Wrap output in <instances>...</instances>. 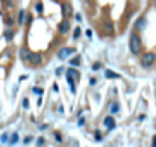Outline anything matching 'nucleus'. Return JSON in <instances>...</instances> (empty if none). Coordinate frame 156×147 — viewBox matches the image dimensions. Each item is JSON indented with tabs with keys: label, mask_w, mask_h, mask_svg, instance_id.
Instances as JSON below:
<instances>
[{
	"label": "nucleus",
	"mask_w": 156,
	"mask_h": 147,
	"mask_svg": "<svg viewBox=\"0 0 156 147\" xmlns=\"http://www.w3.org/2000/svg\"><path fill=\"white\" fill-rule=\"evenodd\" d=\"M129 50H131V53L135 56H138L143 52V40L136 30H133L131 33V37H129Z\"/></svg>",
	"instance_id": "1"
},
{
	"label": "nucleus",
	"mask_w": 156,
	"mask_h": 147,
	"mask_svg": "<svg viewBox=\"0 0 156 147\" xmlns=\"http://www.w3.org/2000/svg\"><path fill=\"white\" fill-rule=\"evenodd\" d=\"M155 61H156V53H153V52H145L141 58V65L144 68H150L155 64Z\"/></svg>",
	"instance_id": "2"
},
{
	"label": "nucleus",
	"mask_w": 156,
	"mask_h": 147,
	"mask_svg": "<svg viewBox=\"0 0 156 147\" xmlns=\"http://www.w3.org/2000/svg\"><path fill=\"white\" fill-rule=\"evenodd\" d=\"M103 33L108 37H112L115 33V29H114V24H112V21L109 18H106L105 21H103Z\"/></svg>",
	"instance_id": "3"
},
{
	"label": "nucleus",
	"mask_w": 156,
	"mask_h": 147,
	"mask_svg": "<svg viewBox=\"0 0 156 147\" xmlns=\"http://www.w3.org/2000/svg\"><path fill=\"white\" fill-rule=\"evenodd\" d=\"M58 30H59L61 35H67V33L70 32V21H68V18H64L58 24Z\"/></svg>",
	"instance_id": "4"
},
{
	"label": "nucleus",
	"mask_w": 156,
	"mask_h": 147,
	"mask_svg": "<svg viewBox=\"0 0 156 147\" xmlns=\"http://www.w3.org/2000/svg\"><path fill=\"white\" fill-rule=\"evenodd\" d=\"M74 49L73 47H65V49H61L59 52H58V58L59 59H62V61H64V59H67L68 56H70L71 53H74Z\"/></svg>",
	"instance_id": "5"
},
{
	"label": "nucleus",
	"mask_w": 156,
	"mask_h": 147,
	"mask_svg": "<svg viewBox=\"0 0 156 147\" xmlns=\"http://www.w3.org/2000/svg\"><path fill=\"white\" fill-rule=\"evenodd\" d=\"M42 61V58L40 53H33V52H30V56H29V62L33 65V67H38Z\"/></svg>",
	"instance_id": "6"
},
{
	"label": "nucleus",
	"mask_w": 156,
	"mask_h": 147,
	"mask_svg": "<svg viewBox=\"0 0 156 147\" xmlns=\"http://www.w3.org/2000/svg\"><path fill=\"white\" fill-rule=\"evenodd\" d=\"M71 14H73V6H71V3L65 2V3L62 5V15H64V18H70Z\"/></svg>",
	"instance_id": "7"
},
{
	"label": "nucleus",
	"mask_w": 156,
	"mask_h": 147,
	"mask_svg": "<svg viewBox=\"0 0 156 147\" xmlns=\"http://www.w3.org/2000/svg\"><path fill=\"white\" fill-rule=\"evenodd\" d=\"M67 77H70V79H73L74 82L80 79V73L76 70V68H68L67 70Z\"/></svg>",
	"instance_id": "8"
},
{
	"label": "nucleus",
	"mask_w": 156,
	"mask_h": 147,
	"mask_svg": "<svg viewBox=\"0 0 156 147\" xmlns=\"http://www.w3.org/2000/svg\"><path fill=\"white\" fill-rule=\"evenodd\" d=\"M29 56H30V50L28 47H21L20 50V58L23 59V61H29Z\"/></svg>",
	"instance_id": "9"
},
{
	"label": "nucleus",
	"mask_w": 156,
	"mask_h": 147,
	"mask_svg": "<svg viewBox=\"0 0 156 147\" xmlns=\"http://www.w3.org/2000/svg\"><path fill=\"white\" fill-rule=\"evenodd\" d=\"M145 28V17H141V18H138V21L135 23V30H141Z\"/></svg>",
	"instance_id": "10"
},
{
	"label": "nucleus",
	"mask_w": 156,
	"mask_h": 147,
	"mask_svg": "<svg viewBox=\"0 0 156 147\" xmlns=\"http://www.w3.org/2000/svg\"><path fill=\"white\" fill-rule=\"evenodd\" d=\"M105 126L112 131V129L115 127V120H114V117H111V115H109V117H106V118H105Z\"/></svg>",
	"instance_id": "11"
},
{
	"label": "nucleus",
	"mask_w": 156,
	"mask_h": 147,
	"mask_svg": "<svg viewBox=\"0 0 156 147\" xmlns=\"http://www.w3.org/2000/svg\"><path fill=\"white\" fill-rule=\"evenodd\" d=\"M105 76H106V79H120V77H121L118 73H114V71H111V70H106Z\"/></svg>",
	"instance_id": "12"
},
{
	"label": "nucleus",
	"mask_w": 156,
	"mask_h": 147,
	"mask_svg": "<svg viewBox=\"0 0 156 147\" xmlns=\"http://www.w3.org/2000/svg\"><path fill=\"white\" fill-rule=\"evenodd\" d=\"M17 21H18L20 26L24 24V21H26V12H24V11H20V14H18V20H17Z\"/></svg>",
	"instance_id": "13"
},
{
	"label": "nucleus",
	"mask_w": 156,
	"mask_h": 147,
	"mask_svg": "<svg viewBox=\"0 0 156 147\" xmlns=\"http://www.w3.org/2000/svg\"><path fill=\"white\" fill-rule=\"evenodd\" d=\"M5 38H6L8 41H11V40L14 38V30H12V29H8V30L5 32Z\"/></svg>",
	"instance_id": "14"
},
{
	"label": "nucleus",
	"mask_w": 156,
	"mask_h": 147,
	"mask_svg": "<svg viewBox=\"0 0 156 147\" xmlns=\"http://www.w3.org/2000/svg\"><path fill=\"white\" fill-rule=\"evenodd\" d=\"M120 111V105L117 102H114L112 103V106H111V114H115V112H118Z\"/></svg>",
	"instance_id": "15"
},
{
	"label": "nucleus",
	"mask_w": 156,
	"mask_h": 147,
	"mask_svg": "<svg viewBox=\"0 0 156 147\" xmlns=\"http://www.w3.org/2000/svg\"><path fill=\"white\" fill-rule=\"evenodd\" d=\"M79 64H80V58H79V56H76V58L70 59V65H74V67H77Z\"/></svg>",
	"instance_id": "16"
},
{
	"label": "nucleus",
	"mask_w": 156,
	"mask_h": 147,
	"mask_svg": "<svg viewBox=\"0 0 156 147\" xmlns=\"http://www.w3.org/2000/svg\"><path fill=\"white\" fill-rule=\"evenodd\" d=\"M17 141H18V134H12L11 135V144H17Z\"/></svg>",
	"instance_id": "17"
},
{
	"label": "nucleus",
	"mask_w": 156,
	"mask_h": 147,
	"mask_svg": "<svg viewBox=\"0 0 156 147\" xmlns=\"http://www.w3.org/2000/svg\"><path fill=\"white\" fill-rule=\"evenodd\" d=\"M80 32H82V29H80V28H76V29H74V33H73L74 40H77V38L80 37Z\"/></svg>",
	"instance_id": "18"
},
{
	"label": "nucleus",
	"mask_w": 156,
	"mask_h": 147,
	"mask_svg": "<svg viewBox=\"0 0 156 147\" xmlns=\"http://www.w3.org/2000/svg\"><path fill=\"white\" fill-rule=\"evenodd\" d=\"M35 9H37V12H38V14H41V12H42V9H44V8H42V3H41V2H38V3H37Z\"/></svg>",
	"instance_id": "19"
},
{
	"label": "nucleus",
	"mask_w": 156,
	"mask_h": 147,
	"mask_svg": "<svg viewBox=\"0 0 156 147\" xmlns=\"http://www.w3.org/2000/svg\"><path fill=\"white\" fill-rule=\"evenodd\" d=\"M37 144H38V146H44V144H46V140H44L42 136H40L38 141H37Z\"/></svg>",
	"instance_id": "20"
},
{
	"label": "nucleus",
	"mask_w": 156,
	"mask_h": 147,
	"mask_svg": "<svg viewBox=\"0 0 156 147\" xmlns=\"http://www.w3.org/2000/svg\"><path fill=\"white\" fill-rule=\"evenodd\" d=\"M5 3H6V8H14V2H12V0H5Z\"/></svg>",
	"instance_id": "21"
},
{
	"label": "nucleus",
	"mask_w": 156,
	"mask_h": 147,
	"mask_svg": "<svg viewBox=\"0 0 156 147\" xmlns=\"http://www.w3.org/2000/svg\"><path fill=\"white\" fill-rule=\"evenodd\" d=\"M5 21H6V24H8V26H12V24H14V20L11 18V17H8V18H6Z\"/></svg>",
	"instance_id": "22"
},
{
	"label": "nucleus",
	"mask_w": 156,
	"mask_h": 147,
	"mask_svg": "<svg viewBox=\"0 0 156 147\" xmlns=\"http://www.w3.org/2000/svg\"><path fill=\"white\" fill-rule=\"evenodd\" d=\"M23 108H26V109L29 108V100L28 99H23Z\"/></svg>",
	"instance_id": "23"
},
{
	"label": "nucleus",
	"mask_w": 156,
	"mask_h": 147,
	"mask_svg": "<svg viewBox=\"0 0 156 147\" xmlns=\"http://www.w3.org/2000/svg\"><path fill=\"white\" fill-rule=\"evenodd\" d=\"M30 21H32V15L28 14V17H26V21H24V23H26V24H30Z\"/></svg>",
	"instance_id": "24"
},
{
	"label": "nucleus",
	"mask_w": 156,
	"mask_h": 147,
	"mask_svg": "<svg viewBox=\"0 0 156 147\" xmlns=\"http://www.w3.org/2000/svg\"><path fill=\"white\" fill-rule=\"evenodd\" d=\"M33 93H35V94H40V96H41V94H42V90H41V88H33Z\"/></svg>",
	"instance_id": "25"
},
{
	"label": "nucleus",
	"mask_w": 156,
	"mask_h": 147,
	"mask_svg": "<svg viewBox=\"0 0 156 147\" xmlns=\"http://www.w3.org/2000/svg\"><path fill=\"white\" fill-rule=\"evenodd\" d=\"M2 143H8V134H3V135H2Z\"/></svg>",
	"instance_id": "26"
},
{
	"label": "nucleus",
	"mask_w": 156,
	"mask_h": 147,
	"mask_svg": "<svg viewBox=\"0 0 156 147\" xmlns=\"http://www.w3.org/2000/svg\"><path fill=\"white\" fill-rule=\"evenodd\" d=\"M55 138H56V141H58V143H61V141H62V140H61V134H58V132L55 134Z\"/></svg>",
	"instance_id": "27"
},
{
	"label": "nucleus",
	"mask_w": 156,
	"mask_h": 147,
	"mask_svg": "<svg viewBox=\"0 0 156 147\" xmlns=\"http://www.w3.org/2000/svg\"><path fill=\"white\" fill-rule=\"evenodd\" d=\"M99 68H100V64H99V62H96V64L92 65V70H99Z\"/></svg>",
	"instance_id": "28"
},
{
	"label": "nucleus",
	"mask_w": 156,
	"mask_h": 147,
	"mask_svg": "<svg viewBox=\"0 0 156 147\" xmlns=\"http://www.w3.org/2000/svg\"><path fill=\"white\" fill-rule=\"evenodd\" d=\"M100 138H102V136H100V132H99V131H96V140H97V141H100Z\"/></svg>",
	"instance_id": "29"
},
{
	"label": "nucleus",
	"mask_w": 156,
	"mask_h": 147,
	"mask_svg": "<svg viewBox=\"0 0 156 147\" xmlns=\"http://www.w3.org/2000/svg\"><path fill=\"white\" fill-rule=\"evenodd\" d=\"M76 20L80 21V20H82V15H80V14H76Z\"/></svg>",
	"instance_id": "30"
},
{
	"label": "nucleus",
	"mask_w": 156,
	"mask_h": 147,
	"mask_svg": "<svg viewBox=\"0 0 156 147\" xmlns=\"http://www.w3.org/2000/svg\"><path fill=\"white\" fill-rule=\"evenodd\" d=\"M30 140H32V138H30V136H28V138L24 140V144H29V143H30Z\"/></svg>",
	"instance_id": "31"
},
{
	"label": "nucleus",
	"mask_w": 156,
	"mask_h": 147,
	"mask_svg": "<svg viewBox=\"0 0 156 147\" xmlns=\"http://www.w3.org/2000/svg\"><path fill=\"white\" fill-rule=\"evenodd\" d=\"M90 83H91V85H96V83H97V81H96V79H91V81H90Z\"/></svg>",
	"instance_id": "32"
},
{
	"label": "nucleus",
	"mask_w": 156,
	"mask_h": 147,
	"mask_svg": "<svg viewBox=\"0 0 156 147\" xmlns=\"http://www.w3.org/2000/svg\"><path fill=\"white\" fill-rule=\"evenodd\" d=\"M152 146H153V147H156V136L153 138V143H152Z\"/></svg>",
	"instance_id": "33"
},
{
	"label": "nucleus",
	"mask_w": 156,
	"mask_h": 147,
	"mask_svg": "<svg viewBox=\"0 0 156 147\" xmlns=\"http://www.w3.org/2000/svg\"><path fill=\"white\" fill-rule=\"evenodd\" d=\"M152 2H156V0H152Z\"/></svg>",
	"instance_id": "34"
}]
</instances>
